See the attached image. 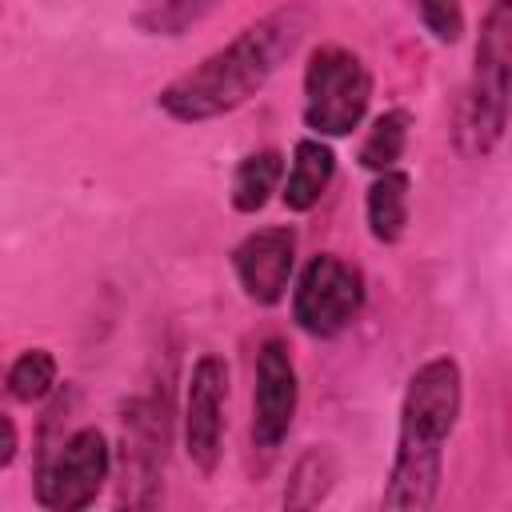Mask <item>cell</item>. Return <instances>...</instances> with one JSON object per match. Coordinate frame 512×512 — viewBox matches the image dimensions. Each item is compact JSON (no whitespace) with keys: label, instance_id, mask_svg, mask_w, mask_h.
Masks as SVG:
<instances>
[{"label":"cell","instance_id":"obj_14","mask_svg":"<svg viewBox=\"0 0 512 512\" xmlns=\"http://www.w3.org/2000/svg\"><path fill=\"white\" fill-rule=\"evenodd\" d=\"M340 476V464L332 456V448H308L296 464H292V476H288V488H284V508H316L328 500L332 484Z\"/></svg>","mask_w":512,"mask_h":512},{"label":"cell","instance_id":"obj_17","mask_svg":"<svg viewBox=\"0 0 512 512\" xmlns=\"http://www.w3.org/2000/svg\"><path fill=\"white\" fill-rule=\"evenodd\" d=\"M56 376H60V368H56V356L48 352V348H28V352H20L16 360H12V368H8V392L16 396V400H24V404H40L48 392H56Z\"/></svg>","mask_w":512,"mask_h":512},{"label":"cell","instance_id":"obj_19","mask_svg":"<svg viewBox=\"0 0 512 512\" xmlns=\"http://www.w3.org/2000/svg\"><path fill=\"white\" fill-rule=\"evenodd\" d=\"M16 452H20V428L12 416L0 412V468H8L16 460Z\"/></svg>","mask_w":512,"mask_h":512},{"label":"cell","instance_id":"obj_8","mask_svg":"<svg viewBox=\"0 0 512 512\" xmlns=\"http://www.w3.org/2000/svg\"><path fill=\"white\" fill-rule=\"evenodd\" d=\"M300 408V376L288 340L268 336L256 348V388H252V448L272 456L296 420Z\"/></svg>","mask_w":512,"mask_h":512},{"label":"cell","instance_id":"obj_10","mask_svg":"<svg viewBox=\"0 0 512 512\" xmlns=\"http://www.w3.org/2000/svg\"><path fill=\"white\" fill-rule=\"evenodd\" d=\"M296 268V232L288 224L256 228L232 248V272L244 296L260 308H272L288 296Z\"/></svg>","mask_w":512,"mask_h":512},{"label":"cell","instance_id":"obj_1","mask_svg":"<svg viewBox=\"0 0 512 512\" xmlns=\"http://www.w3.org/2000/svg\"><path fill=\"white\" fill-rule=\"evenodd\" d=\"M312 24L316 12L304 0L264 12L260 20L244 24L228 44L208 52L200 64L168 80L156 92V108L176 124H208L244 108L300 52Z\"/></svg>","mask_w":512,"mask_h":512},{"label":"cell","instance_id":"obj_12","mask_svg":"<svg viewBox=\"0 0 512 512\" xmlns=\"http://www.w3.org/2000/svg\"><path fill=\"white\" fill-rule=\"evenodd\" d=\"M408 204H412V176L400 168L376 172L364 196V220L376 244H400L408 232Z\"/></svg>","mask_w":512,"mask_h":512},{"label":"cell","instance_id":"obj_11","mask_svg":"<svg viewBox=\"0 0 512 512\" xmlns=\"http://www.w3.org/2000/svg\"><path fill=\"white\" fill-rule=\"evenodd\" d=\"M336 176V152L328 140L320 136H304L296 140L292 148V164H288V176L280 184V200L288 212H312L320 204V196L328 192Z\"/></svg>","mask_w":512,"mask_h":512},{"label":"cell","instance_id":"obj_9","mask_svg":"<svg viewBox=\"0 0 512 512\" xmlns=\"http://www.w3.org/2000/svg\"><path fill=\"white\" fill-rule=\"evenodd\" d=\"M224 404H228V364L216 352L196 356L184 388V452L200 476H212L224 456Z\"/></svg>","mask_w":512,"mask_h":512},{"label":"cell","instance_id":"obj_6","mask_svg":"<svg viewBox=\"0 0 512 512\" xmlns=\"http://www.w3.org/2000/svg\"><path fill=\"white\" fill-rule=\"evenodd\" d=\"M168 424L172 404L164 388H152L124 408V440H120V504L152 508L164 488L168 460Z\"/></svg>","mask_w":512,"mask_h":512},{"label":"cell","instance_id":"obj_2","mask_svg":"<svg viewBox=\"0 0 512 512\" xmlns=\"http://www.w3.org/2000/svg\"><path fill=\"white\" fill-rule=\"evenodd\" d=\"M464 408V372L452 356L424 360L404 388L396 452L388 468V484L380 492V508L392 512H424L440 496L444 480V444L456 432Z\"/></svg>","mask_w":512,"mask_h":512},{"label":"cell","instance_id":"obj_16","mask_svg":"<svg viewBox=\"0 0 512 512\" xmlns=\"http://www.w3.org/2000/svg\"><path fill=\"white\" fill-rule=\"evenodd\" d=\"M408 132H412V116H408L404 108H388V112H380V116L372 120V128H368L360 152H356L360 168H368V172L396 168L400 156H404V148H408Z\"/></svg>","mask_w":512,"mask_h":512},{"label":"cell","instance_id":"obj_3","mask_svg":"<svg viewBox=\"0 0 512 512\" xmlns=\"http://www.w3.org/2000/svg\"><path fill=\"white\" fill-rule=\"evenodd\" d=\"M508 72H512V0H492L480 20L472 80L460 108V144L468 156H492L508 128Z\"/></svg>","mask_w":512,"mask_h":512},{"label":"cell","instance_id":"obj_13","mask_svg":"<svg viewBox=\"0 0 512 512\" xmlns=\"http://www.w3.org/2000/svg\"><path fill=\"white\" fill-rule=\"evenodd\" d=\"M280 180H284V156L276 148H260V152H248L236 172H232V188H228V200L240 216H256L272 192H280Z\"/></svg>","mask_w":512,"mask_h":512},{"label":"cell","instance_id":"obj_4","mask_svg":"<svg viewBox=\"0 0 512 512\" xmlns=\"http://www.w3.org/2000/svg\"><path fill=\"white\" fill-rule=\"evenodd\" d=\"M372 104V72L344 44H320L304 64V124L320 140L352 136Z\"/></svg>","mask_w":512,"mask_h":512},{"label":"cell","instance_id":"obj_15","mask_svg":"<svg viewBox=\"0 0 512 512\" xmlns=\"http://www.w3.org/2000/svg\"><path fill=\"white\" fill-rule=\"evenodd\" d=\"M220 0H140L136 4V28L144 36H164V40H176L184 36L188 28H196L204 16L216 12Z\"/></svg>","mask_w":512,"mask_h":512},{"label":"cell","instance_id":"obj_18","mask_svg":"<svg viewBox=\"0 0 512 512\" xmlns=\"http://www.w3.org/2000/svg\"><path fill=\"white\" fill-rule=\"evenodd\" d=\"M412 12L436 44H456L464 36V0H412Z\"/></svg>","mask_w":512,"mask_h":512},{"label":"cell","instance_id":"obj_7","mask_svg":"<svg viewBox=\"0 0 512 512\" xmlns=\"http://www.w3.org/2000/svg\"><path fill=\"white\" fill-rule=\"evenodd\" d=\"M108 476H112V444L100 428L84 424L72 436H64L56 444V452H48L40 460L36 504L52 508V512H80V508L96 504Z\"/></svg>","mask_w":512,"mask_h":512},{"label":"cell","instance_id":"obj_5","mask_svg":"<svg viewBox=\"0 0 512 512\" xmlns=\"http://www.w3.org/2000/svg\"><path fill=\"white\" fill-rule=\"evenodd\" d=\"M364 300H368L364 272L340 260L336 252H316L292 284V320L300 332L316 340H332L356 324Z\"/></svg>","mask_w":512,"mask_h":512}]
</instances>
